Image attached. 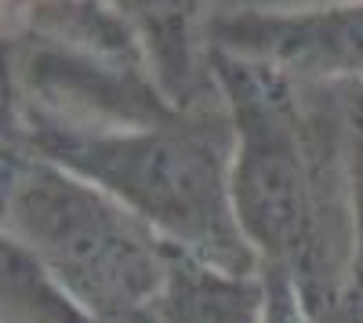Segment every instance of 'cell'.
Returning a JSON list of instances; mask_svg holds the SVG:
<instances>
[{"instance_id":"cell-1","label":"cell","mask_w":363,"mask_h":323,"mask_svg":"<svg viewBox=\"0 0 363 323\" xmlns=\"http://www.w3.org/2000/svg\"><path fill=\"white\" fill-rule=\"evenodd\" d=\"M207 69L236 131L233 211L258 269L335 323L352 269L349 84H301L215 47Z\"/></svg>"},{"instance_id":"cell-2","label":"cell","mask_w":363,"mask_h":323,"mask_svg":"<svg viewBox=\"0 0 363 323\" xmlns=\"http://www.w3.org/2000/svg\"><path fill=\"white\" fill-rule=\"evenodd\" d=\"M4 145L99 186L174 247L233 273H262L233 211L236 131L222 95L142 128H84L11 109Z\"/></svg>"},{"instance_id":"cell-3","label":"cell","mask_w":363,"mask_h":323,"mask_svg":"<svg viewBox=\"0 0 363 323\" xmlns=\"http://www.w3.org/2000/svg\"><path fill=\"white\" fill-rule=\"evenodd\" d=\"M4 240L102 323H157L174 244L120 200L4 145Z\"/></svg>"},{"instance_id":"cell-4","label":"cell","mask_w":363,"mask_h":323,"mask_svg":"<svg viewBox=\"0 0 363 323\" xmlns=\"http://www.w3.org/2000/svg\"><path fill=\"white\" fill-rule=\"evenodd\" d=\"M8 76L11 109L66 124L142 128L178 113L149 69L26 33H8Z\"/></svg>"},{"instance_id":"cell-5","label":"cell","mask_w":363,"mask_h":323,"mask_svg":"<svg viewBox=\"0 0 363 323\" xmlns=\"http://www.w3.org/2000/svg\"><path fill=\"white\" fill-rule=\"evenodd\" d=\"M262 62L301 84H363V0L316 8H218L207 51Z\"/></svg>"},{"instance_id":"cell-6","label":"cell","mask_w":363,"mask_h":323,"mask_svg":"<svg viewBox=\"0 0 363 323\" xmlns=\"http://www.w3.org/2000/svg\"><path fill=\"white\" fill-rule=\"evenodd\" d=\"M131 26L157 87L171 106L193 109L215 98L207 69V22L218 0H109Z\"/></svg>"},{"instance_id":"cell-7","label":"cell","mask_w":363,"mask_h":323,"mask_svg":"<svg viewBox=\"0 0 363 323\" xmlns=\"http://www.w3.org/2000/svg\"><path fill=\"white\" fill-rule=\"evenodd\" d=\"M157 323H265V280L174 247Z\"/></svg>"},{"instance_id":"cell-8","label":"cell","mask_w":363,"mask_h":323,"mask_svg":"<svg viewBox=\"0 0 363 323\" xmlns=\"http://www.w3.org/2000/svg\"><path fill=\"white\" fill-rule=\"evenodd\" d=\"M4 323H102L69 298L18 244L4 240Z\"/></svg>"},{"instance_id":"cell-9","label":"cell","mask_w":363,"mask_h":323,"mask_svg":"<svg viewBox=\"0 0 363 323\" xmlns=\"http://www.w3.org/2000/svg\"><path fill=\"white\" fill-rule=\"evenodd\" d=\"M349 193H352V269L335 323H363V84H349Z\"/></svg>"},{"instance_id":"cell-10","label":"cell","mask_w":363,"mask_h":323,"mask_svg":"<svg viewBox=\"0 0 363 323\" xmlns=\"http://www.w3.org/2000/svg\"><path fill=\"white\" fill-rule=\"evenodd\" d=\"M262 280H265V323H316L287 276L262 273Z\"/></svg>"},{"instance_id":"cell-11","label":"cell","mask_w":363,"mask_h":323,"mask_svg":"<svg viewBox=\"0 0 363 323\" xmlns=\"http://www.w3.org/2000/svg\"><path fill=\"white\" fill-rule=\"evenodd\" d=\"M338 0H218V8H316Z\"/></svg>"},{"instance_id":"cell-12","label":"cell","mask_w":363,"mask_h":323,"mask_svg":"<svg viewBox=\"0 0 363 323\" xmlns=\"http://www.w3.org/2000/svg\"><path fill=\"white\" fill-rule=\"evenodd\" d=\"M33 4H48V0H8V11H22V8H33Z\"/></svg>"}]
</instances>
